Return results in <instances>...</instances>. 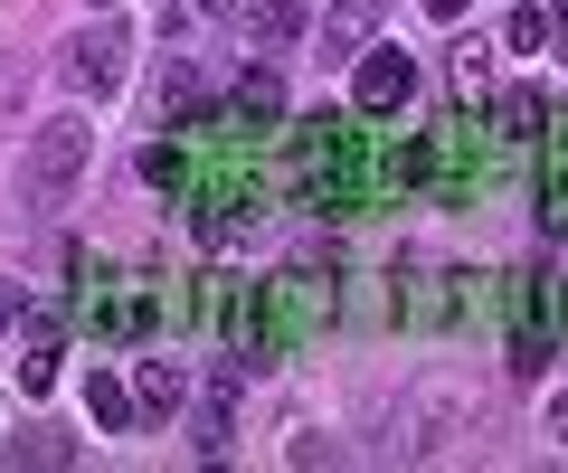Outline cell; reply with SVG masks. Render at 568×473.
I'll return each mask as SVG.
<instances>
[{
    "label": "cell",
    "instance_id": "cell-1",
    "mask_svg": "<svg viewBox=\"0 0 568 473\" xmlns=\"http://www.w3.org/2000/svg\"><path fill=\"white\" fill-rule=\"evenodd\" d=\"M85 162H95V133L77 124V114H58V124L29 133V162H20V208L29 218H48V208H67V189L85 181Z\"/></svg>",
    "mask_w": 568,
    "mask_h": 473
},
{
    "label": "cell",
    "instance_id": "cell-2",
    "mask_svg": "<svg viewBox=\"0 0 568 473\" xmlns=\"http://www.w3.org/2000/svg\"><path fill=\"white\" fill-rule=\"evenodd\" d=\"M123 58H133L123 20H104V10H95V29H77V39L58 48V76L77 85V95H114V85H123Z\"/></svg>",
    "mask_w": 568,
    "mask_h": 473
},
{
    "label": "cell",
    "instance_id": "cell-3",
    "mask_svg": "<svg viewBox=\"0 0 568 473\" xmlns=\"http://www.w3.org/2000/svg\"><path fill=\"white\" fill-rule=\"evenodd\" d=\"M407 95H417V58H407V48H369L361 76H351V104H361V114H398Z\"/></svg>",
    "mask_w": 568,
    "mask_h": 473
},
{
    "label": "cell",
    "instance_id": "cell-4",
    "mask_svg": "<svg viewBox=\"0 0 568 473\" xmlns=\"http://www.w3.org/2000/svg\"><path fill=\"white\" fill-rule=\"evenodd\" d=\"M493 124H503L511 143H540V124H549V95H540V85H503V95H493Z\"/></svg>",
    "mask_w": 568,
    "mask_h": 473
},
{
    "label": "cell",
    "instance_id": "cell-5",
    "mask_svg": "<svg viewBox=\"0 0 568 473\" xmlns=\"http://www.w3.org/2000/svg\"><path fill=\"white\" fill-rule=\"evenodd\" d=\"M379 10H388V0H332V20H323V58H351V48L379 29Z\"/></svg>",
    "mask_w": 568,
    "mask_h": 473
},
{
    "label": "cell",
    "instance_id": "cell-6",
    "mask_svg": "<svg viewBox=\"0 0 568 473\" xmlns=\"http://www.w3.org/2000/svg\"><path fill=\"white\" fill-rule=\"evenodd\" d=\"M85 417H95L104 435H123V426H133V389H123L114 370H95V379H85Z\"/></svg>",
    "mask_w": 568,
    "mask_h": 473
},
{
    "label": "cell",
    "instance_id": "cell-7",
    "mask_svg": "<svg viewBox=\"0 0 568 473\" xmlns=\"http://www.w3.org/2000/svg\"><path fill=\"white\" fill-rule=\"evenodd\" d=\"M246 39H256V48H294V39H304V0H256Z\"/></svg>",
    "mask_w": 568,
    "mask_h": 473
},
{
    "label": "cell",
    "instance_id": "cell-8",
    "mask_svg": "<svg viewBox=\"0 0 568 473\" xmlns=\"http://www.w3.org/2000/svg\"><path fill=\"white\" fill-rule=\"evenodd\" d=\"M20 389L39 398V389H58V331L48 322H29V350H20Z\"/></svg>",
    "mask_w": 568,
    "mask_h": 473
},
{
    "label": "cell",
    "instance_id": "cell-9",
    "mask_svg": "<svg viewBox=\"0 0 568 473\" xmlns=\"http://www.w3.org/2000/svg\"><path fill=\"white\" fill-rule=\"evenodd\" d=\"M133 408L171 417V408H181V370H171V360H142V379H133Z\"/></svg>",
    "mask_w": 568,
    "mask_h": 473
},
{
    "label": "cell",
    "instance_id": "cell-10",
    "mask_svg": "<svg viewBox=\"0 0 568 473\" xmlns=\"http://www.w3.org/2000/svg\"><path fill=\"white\" fill-rule=\"evenodd\" d=\"M503 48H511V58H540V48H549V10H530V0H521L511 29H503Z\"/></svg>",
    "mask_w": 568,
    "mask_h": 473
},
{
    "label": "cell",
    "instance_id": "cell-11",
    "mask_svg": "<svg viewBox=\"0 0 568 473\" xmlns=\"http://www.w3.org/2000/svg\"><path fill=\"white\" fill-rule=\"evenodd\" d=\"M10 464H77V445H67V435H48V426H29L20 445H10Z\"/></svg>",
    "mask_w": 568,
    "mask_h": 473
},
{
    "label": "cell",
    "instance_id": "cell-12",
    "mask_svg": "<svg viewBox=\"0 0 568 473\" xmlns=\"http://www.w3.org/2000/svg\"><path fill=\"white\" fill-rule=\"evenodd\" d=\"M237 104H246V114H275V104H284V76H275V66H246V76H237Z\"/></svg>",
    "mask_w": 568,
    "mask_h": 473
},
{
    "label": "cell",
    "instance_id": "cell-13",
    "mask_svg": "<svg viewBox=\"0 0 568 473\" xmlns=\"http://www.w3.org/2000/svg\"><path fill=\"white\" fill-rule=\"evenodd\" d=\"M190 445H200V454H227V398H209V408H200V426H190Z\"/></svg>",
    "mask_w": 568,
    "mask_h": 473
},
{
    "label": "cell",
    "instance_id": "cell-14",
    "mask_svg": "<svg viewBox=\"0 0 568 473\" xmlns=\"http://www.w3.org/2000/svg\"><path fill=\"white\" fill-rule=\"evenodd\" d=\"M455 95H493V66H484V48H455Z\"/></svg>",
    "mask_w": 568,
    "mask_h": 473
},
{
    "label": "cell",
    "instance_id": "cell-15",
    "mask_svg": "<svg viewBox=\"0 0 568 473\" xmlns=\"http://www.w3.org/2000/svg\"><path fill=\"white\" fill-rule=\"evenodd\" d=\"M142 181H152V189H181V152L152 143V152H142Z\"/></svg>",
    "mask_w": 568,
    "mask_h": 473
},
{
    "label": "cell",
    "instance_id": "cell-16",
    "mask_svg": "<svg viewBox=\"0 0 568 473\" xmlns=\"http://www.w3.org/2000/svg\"><path fill=\"white\" fill-rule=\"evenodd\" d=\"M511 370H521V379L549 370V341H540V331H521V341H511Z\"/></svg>",
    "mask_w": 568,
    "mask_h": 473
},
{
    "label": "cell",
    "instance_id": "cell-17",
    "mask_svg": "<svg viewBox=\"0 0 568 473\" xmlns=\"http://www.w3.org/2000/svg\"><path fill=\"white\" fill-rule=\"evenodd\" d=\"M549 445L568 454V398H549Z\"/></svg>",
    "mask_w": 568,
    "mask_h": 473
},
{
    "label": "cell",
    "instance_id": "cell-18",
    "mask_svg": "<svg viewBox=\"0 0 568 473\" xmlns=\"http://www.w3.org/2000/svg\"><path fill=\"white\" fill-rule=\"evenodd\" d=\"M426 20H465V0H426Z\"/></svg>",
    "mask_w": 568,
    "mask_h": 473
},
{
    "label": "cell",
    "instance_id": "cell-19",
    "mask_svg": "<svg viewBox=\"0 0 568 473\" xmlns=\"http://www.w3.org/2000/svg\"><path fill=\"white\" fill-rule=\"evenodd\" d=\"M549 39H559V48H568V10H559V20H549Z\"/></svg>",
    "mask_w": 568,
    "mask_h": 473
},
{
    "label": "cell",
    "instance_id": "cell-20",
    "mask_svg": "<svg viewBox=\"0 0 568 473\" xmlns=\"http://www.w3.org/2000/svg\"><path fill=\"white\" fill-rule=\"evenodd\" d=\"M200 10H219V20H227V10H237V0H200Z\"/></svg>",
    "mask_w": 568,
    "mask_h": 473
},
{
    "label": "cell",
    "instance_id": "cell-21",
    "mask_svg": "<svg viewBox=\"0 0 568 473\" xmlns=\"http://www.w3.org/2000/svg\"><path fill=\"white\" fill-rule=\"evenodd\" d=\"M0 331H10V294H0Z\"/></svg>",
    "mask_w": 568,
    "mask_h": 473
},
{
    "label": "cell",
    "instance_id": "cell-22",
    "mask_svg": "<svg viewBox=\"0 0 568 473\" xmlns=\"http://www.w3.org/2000/svg\"><path fill=\"white\" fill-rule=\"evenodd\" d=\"M162 10H171V0H162Z\"/></svg>",
    "mask_w": 568,
    "mask_h": 473
}]
</instances>
